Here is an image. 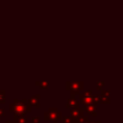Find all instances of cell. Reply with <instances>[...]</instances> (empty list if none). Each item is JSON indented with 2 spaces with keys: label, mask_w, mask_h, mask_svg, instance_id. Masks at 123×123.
Segmentation results:
<instances>
[{
  "label": "cell",
  "mask_w": 123,
  "mask_h": 123,
  "mask_svg": "<svg viewBox=\"0 0 123 123\" xmlns=\"http://www.w3.org/2000/svg\"><path fill=\"white\" fill-rule=\"evenodd\" d=\"M86 123H101V121H100V120H99V121H89V120H88V121H86Z\"/></svg>",
  "instance_id": "19"
},
{
  "label": "cell",
  "mask_w": 123,
  "mask_h": 123,
  "mask_svg": "<svg viewBox=\"0 0 123 123\" xmlns=\"http://www.w3.org/2000/svg\"><path fill=\"white\" fill-rule=\"evenodd\" d=\"M14 123H27V117L25 115H19V116H13Z\"/></svg>",
  "instance_id": "10"
},
{
  "label": "cell",
  "mask_w": 123,
  "mask_h": 123,
  "mask_svg": "<svg viewBox=\"0 0 123 123\" xmlns=\"http://www.w3.org/2000/svg\"><path fill=\"white\" fill-rule=\"evenodd\" d=\"M5 123H14V121H12V120H7Z\"/></svg>",
  "instance_id": "20"
},
{
  "label": "cell",
  "mask_w": 123,
  "mask_h": 123,
  "mask_svg": "<svg viewBox=\"0 0 123 123\" xmlns=\"http://www.w3.org/2000/svg\"><path fill=\"white\" fill-rule=\"evenodd\" d=\"M62 118V113L60 112L56 108H50L48 111L44 112V120L52 121L53 123H58Z\"/></svg>",
  "instance_id": "2"
},
{
  "label": "cell",
  "mask_w": 123,
  "mask_h": 123,
  "mask_svg": "<svg viewBox=\"0 0 123 123\" xmlns=\"http://www.w3.org/2000/svg\"><path fill=\"white\" fill-rule=\"evenodd\" d=\"M35 84H36V86H37L41 89H48V86H49V83L46 81H43V82H37V81Z\"/></svg>",
  "instance_id": "11"
},
{
  "label": "cell",
  "mask_w": 123,
  "mask_h": 123,
  "mask_svg": "<svg viewBox=\"0 0 123 123\" xmlns=\"http://www.w3.org/2000/svg\"><path fill=\"white\" fill-rule=\"evenodd\" d=\"M27 103L34 108L39 109L40 108V95L39 94H36L34 96H32L29 100H27Z\"/></svg>",
  "instance_id": "5"
},
{
  "label": "cell",
  "mask_w": 123,
  "mask_h": 123,
  "mask_svg": "<svg viewBox=\"0 0 123 123\" xmlns=\"http://www.w3.org/2000/svg\"><path fill=\"white\" fill-rule=\"evenodd\" d=\"M104 84H105V82H103V81H102V82H97V83H96V85H97V86H96L97 90H101V89H102V86H104Z\"/></svg>",
  "instance_id": "16"
},
{
  "label": "cell",
  "mask_w": 123,
  "mask_h": 123,
  "mask_svg": "<svg viewBox=\"0 0 123 123\" xmlns=\"http://www.w3.org/2000/svg\"><path fill=\"white\" fill-rule=\"evenodd\" d=\"M84 108H74V109H72L71 110V112H70V114H71V117H78V116H80V115H83L84 114Z\"/></svg>",
  "instance_id": "9"
},
{
  "label": "cell",
  "mask_w": 123,
  "mask_h": 123,
  "mask_svg": "<svg viewBox=\"0 0 123 123\" xmlns=\"http://www.w3.org/2000/svg\"><path fill=\"white\" fill-rule=\"evenodd\" d=\"M79 101L77 99H75L74 97L73 98H70L68 99L67 103H66V108L68 109H74V108H78L79 107Z\"/></svg>",
  "instance_id": "8"
},
{
  "label": "cell",
  "mask_w": 123,
  "mask_h": 123,
  "mask_svg": "<svg viewBox=\"0 0 123 123\" xmlns=\"http://www.w3.org/2000/svg\"><path fill=\"white\" fill-rule=\"evenodd\" d=\"M92 96H93L92 90L85 91L83 94H80V102L84 106H87L89 104H92Z\"/></svg>",
  "instance_id": "4"
},
{
  "label": "cell",
  "mask_w": 123,
  "mask_h": 123,
  "mask_svg": "<svg viewBox=\"0 0 123 123\" xmlns=\"http://www.w3.org/2000/svg\"><path fill=\"white\" fill-rule=\"evenodd\" d=\"M97 103H99V95H97V94H93V96H92V104H97Z\"/></svg>",
  "instance_id": "15"
},
{
  "label": "cell",
  "mask_w": 123,
  "mask_h": 123,
  "mask_svg": "<svg viewBox=\"0 0 123 123\" xmlns=\"http://www.w3.org/2000/svg\"><path fill=\"white\" fill-rule=\"evenodd\" d=\"M6 102V91L4 89H0V104H4Z\"/></svg>",
  "instance_id": "12"
},
{
  "label": "cell",
  "mask_w": 123,
  "mask_h": 123,
  "mask_svg": "<svg viewBox=\"0 0 123 123\" xmlns=\"http://www.w3.org/2000/svg\"><path fill=\"white\" fill-rule=\"evenodd\" d=\"M0 116H5V110L3 109V108H1L0 109Z\"/></svg>",
  "instance_id": "18"
},
{
  "label": "cell",
  "mask_w": 123,
  "mask_h": 123,
  "mask_svg": "<svg viewBox=\"0 0 123 123\" xmlns=\"http://www.w3.org/2000/svg\"><path fill=\"white\" fill-rule=\"evenodd\" d=\"M71 116H62V123H71Z\"/></svg>",
  "instance_id": "14"
},
{
  "label": "cell",
  "mask_w": 123,
  "mask_h": 123,
  "mask_svg": "<svg viewBox=\"0 0 123 123\" xmlns=\"http://www.w3.org/2000/svg\"><path fill=\"white\" fill-rule=\"evenodd\" d=\"M66 89L70 91L71 98L84 89V82H66Z\"/></svg>",
  "instance_id": "3"
},
{
  "label": "cell",
  "mask_w": 123,
  "mask_h": 123,
  "mask_svg": "<svg viewBox=\"0 0 123 123\" xmlns=\"http://www.w3.org/2000/svg\"><path fill=\"white\" fill-rule=\"evenodd\" d=\"M84 111H86L87 114L92 115V116H96L97 115V111H96V105L95 104H89L87 106H85Z\"/></svg>",
  "instance_id": "7"
},
{
  "label": "cell",
  "mask_w": 123,
  "mask_h": 123,
  "mask_svg": "<svg viewBox=\"0 0 123 123\" xmlns=\"http://www.w3.org/2000/svg\"><path fill=\"white\" fill-rule=\"evenodd\" d=\"M77 120H78L79 123H86V121H88V117H87L86 115L83 114V115L78 116V117H77Z\"/></svg>",
  "instance_id": "13"
},
{
  "label": "cell",
  "mask_w": 123,
  "mask_h": 123,
  "mask_svg": "<svg viewBox=\"0 0 123 123\" xmlns=\"http://www.w3.org/2000/svg\"><path fill=\"white\" fill-rule=\"evenodd\" d=\"M9 111L10 112L13 113V116L26 115V113L31 112V106L27 103V99H14L13 103L10 104Z\"/></svg>",
  "instance_id": "1"
},
{
  "label": "cell",
  "mask_w": 123,
  "mask_h": 123,
  "mask_svg": "<svg viewBox=\"0 0 123 123\" xmlns=\"http://www.w3.org/2000/svg\"><path fill=\"white\" fill-rule=\"evenodd\" d=\"M32 123H40V117L39 116L32 117Z\"/></svg>",
  "instance_id": "17"
},
{
  "label": "cell",
  "mask_w": 123,
  "mask_h": 123,
  "mask_svg": "<svg viewBox=\"0 0 123 123\" xmlns=\"http://www.w3.org/2000/svg\"><path fill=\"white\" fill-rule=\"evenodd\" d=\"M110 90H101V94L99 95V103L109 104L110 101Z\"/></svg>",
  "instance_id": "6"
}]
</instances>
